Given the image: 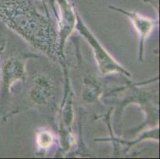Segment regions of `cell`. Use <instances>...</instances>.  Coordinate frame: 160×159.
<instances>
[{
  "label": "cell",
  "mask_w": 160,
  "mask_h": 159,
  "mask_svg": "<svg viewBox=\"0 0 160 159\" xmlns=\"http://www.w3.org/2000/svg\"><path fill=\"white\" fill-rule=\"evenodd\" d=\"M109 9L116 12L124 14L132 22V25L135 27V30L139 35V51H138V59L140 62L143 61V54H144L145 42L149 37L154 28L158 24V20H152L148 17L141 15L136 11H127L120 7L110 6Z\"/></svg>",
  "instance_id": "52a82bcc"
},
{
  "label": "cell",
  "mask_w": 160,
  "mask_h": 159,
  "mask_svg": "<svg viewBox=\"0 0 160 159\" xmlns=\"http://www.w3.org/2000/svg\"><path fill=\"white\" fill-rule=\"evenodd\" d=\"M6 42L5 41H0V58L2 57V52H3L4 49H5Z\"/></svg>",
  "instance_id": "8fae6325"
},
{
  "label": "cell",
  "mask_w": 160,
  "mask_h": 159,
  "mask_svg": "<svg viewBox=\"0 0 160 159\" xmlns=\"http://www.w3.org/2000/svg\"><path fill=\"white\" fill-rule=\"evenodd\" d=\"M55 4L58 5L59 9L57 17L59 52L62 61L65 62V44L69 36L75 30L78 11L76 10L73 4L71 3L69 0H56Z\"/></svg>",
  "instance_id": "5b68a950"
},
{
  "label": "cell",
  "mask_w": 160,
  "mask_h": 159,
  "mask_svg": "<svg viewBox=\"0 0 160 159\" xmlns=\"http://www.w3.org/2000/svg\"><path fill=\"white\" fill-rule=\"evenodd\" d=\"M26 57H12L0 67V93L2 100L11 94V87L15 83L26 80Z\"/></svg>",
  "instance_id": "277c9868"
},
{
  "label": "cell",
  "mask_w": 160,
  "mask_h": 159,
  "mask_svg": "<svg viewBox=\"0 0 160 159\" xmlns=\"http://www.w3.org/2000/svg\"><path fill=\"white\" fill-rule=\"evenodd\" d=\"M0 21L33 49L65 65L50 14L40 12L33 0H0Z\"/></svg>",
  "instance_id": "6da1fadb"
},
{
  "label": "cell",
  "mask_w": 160,
  "mask_h": 159,
  "mask_svg": "<svg viewBox=\"0 0 160 159\" xmlns=\"http://www.w3.org/2000/svg\"><path fill=\"white\" fill-rule=\"evenodd\" d=\"M55 85L53 80L46 74H38L30 80L27 98L33 106L42 107L48 104L53 98Z\"/></svg>",
  "instance_id": "8992f818"
},
{
  "label": "cell",
  "mask_w": 160,
  "mask_h": 159,
  "mask_svg": "<svg viewBox=\"0 0 160 159\" xmlns=\"http://www.w3.org/2000/svg\"><path fill=\"white\" fill-rule=\"evenodd\" d=\"M65 74V94L62 101L59 122V142L62 151H69L76 142L72 132V124L74 118L73 97L70 81L68 77L66 65H63Z\"/></svg>",
  "instance_id": "3957f363"
},
{
  "label": "cell",
  "mask_w": 160,
  "mask_h": 159,
  "mask_svg": "<svg viewBox=\"0 0 160 159\" xmlns=\"http://www.w3.org/2000/svg\"><path fill=\"white\" fill-rule=\"evenodd\" d=\"M56 138L53 132L46 128H41L36 132V143L39 151H48L54 144Z\"/></svg>",
  "instance_id": "9c48e42d"
},
{
  "label": "cell",
  "mask_w": 160,
  "mask_h": 159,
  "mask_svg": "<svg viewBox=\"0 0 160 159\" xmlns=\"http://www.w3.org/2000/svg\"><path fill=\"white\" fill-rule=\"evenodd\" d=\"M75 30L86 40L93 52L94 58L97 62L99 71L103 76L113 73L122 74L127 77H131L130 72L123 65H120L114 57L101 45L92 32L88 29L81 18L79 13H77V23Z\"/></svg>",
  "instance_id": "7a4b0ae2"
},
{
  "label": "cell",
  "mask_w": 160,
  "mask_h": 159,
  "mask_svg": "<svg viewBox=\"0 0 160 159\" xmlns=\"http://www.w3.org/2000/svg\"><path fill=\"white\" fill-rule=\"evenodd\" d=\"M82 99L85 103L92 104L100 100L104 94V87L97 79L87 76L83 80Z\"/></svg>",
  "instance_id": "ba28073f"
},
{
  "label": "cell",
  "mask_w": 160,
  "mask_h": 159,
  "mask_svg": "<svg viewBox=\"0 0 160 159\" xmlns=\"http://www.w3.org/2000/svg\"><path fill=\"white\" fill-rule=\"evenodd\" d=\"M44 4L45 10H46V13L50 14L49 12V9H48V7L51 9L52 11H53V14H55L56 17H58V12H57V9H56V4H55V2L56 0H42Z\"/></svg>",
  "instance_id": "30bf717a"
}]
</instances>
